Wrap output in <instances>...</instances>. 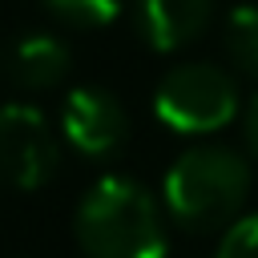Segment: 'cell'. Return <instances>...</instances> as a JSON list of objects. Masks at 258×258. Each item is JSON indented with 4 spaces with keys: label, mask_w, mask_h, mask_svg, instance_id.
<instances>
[{
    "label": "cell",
    "mask_w": 258,
    "mask_h": 258,
    "mask_svg": "<svg viewBox=\"0 0 258 258\" xmlns=\"http://www.w3.org/2000/svg\"><path fill=\"white\" fill-rule=\"evenodd\" d=\"M60 133L85 157H105V153H117L125 145V137H129V113H125V105L109 89L81 85L60 105Z\"/></svg>",
    "instance_id": "5b68a950"
},
{
    "label": "cell",
    "mask_w": 258,
    "mask_h": 258,
    "mask_svg": "<svg viewBox=\"0 0 258 258\" xmlns=\"http://www.w3.org/2000/svg\"><path fill=\"white\" fill-rule=\"evenodd\" d=\"M56 137L40 109L0 105V185L40 189L56 169Z\"/></svg>",
    "instance_id": "277c9868"
},
{
    "label": "cell",
    "mask_w": 258,
    "mask_h": 258,
    "mask_svg": "<svg viewBox=\"0 0 258 258\" xmlns=\"http://www.w3.org/2000/svg\"><path fill=\"white\" fill-rule=\"evenodd\" d=\"M64 73H69V44L52 32H32L16 40L8 52V77L28 93L52 89Z\"/></svg>",
    "instance_id": "52a82bcc"
},
{
    "label": "cell",
    "mask_w": 258,
    "mask_h": 258,
    "mask_svg": "<svg viewBox=\"0 0 258 258\" xmlns=\"http://www.w3.org/2000/svg\"><path fill=\"white\" fill-rule=\"evenodd\" d=\"M250 165L230 145H194L165 173V214L181 230H218L242 214Z\"/></svg>",
    "instance_id": "7a4b0ae2"
},
{
    "label": "cell",
    "mask_w": 258,
    "mask_h": 258,
    "mask_svg": "<svg viewBox=\"0 0 258 258\" xmlns=\"http://www.w3.org/2000/svg\"><path fill=\"white\" fill-rule=\"evenodd\" d=\"M226 56L258 81V8H234L226 20Z\"/></svg>",
    "instance_id": "ba28073f"
},
{
    "label": "cell",
    "mask_w": 258,
    "mask_h": 258,
    "mask_svg": "<svg viewBox=\"0 0 258 258\" xmlns=\"http://www.w3.org/2000/svg\"><path fill=\"white\" fill-rule=\"evenodd\" d=\"M242 129H246V149H250V157H258V93H254V97H250V105H246Z\"/></svg>",
    "instance_id": "8fae6325"
},
{
    "label": "cell",
    "mask_w": 258,
    "mask_h": 258,
    "mask_svg": "<svg viewBox=\"0 0 258 258\" xmlns=\"http://www.w3.org/2000/svg\"><path fill=\"white\" fill-rule=\"evenodd\" d=\"M153 113L173 133H214L238 113V85L226 69L194 60L161 77L153 93Z\"/></svg>",
    "instance_id": "3957f363"
},
{
    "label": "cell",
    "mask_w": 258,
    "mask_h": 258,
    "mask_svg": "<svg viewBox=\"0 0 258 258\" xmlns=\"http://www.w3.org/2000/svg\"><path fill=\"white\" fill-rule=\"evenodd\" d=\"M214 0H137V28L157 52L198 40L210 24Z\"/></svg>",
    "instance_id": "8992f818"
},
{
    "label": "cell",
    "mask_w": 258,
    "mask_h": 258,
    "mask_svg": "<svg viewBox=\"0 0 258 258\" xmlns=\"http://www.w3.org/2000/svg\"><path fill=\"white\" fill-rule=\"evenodd\" d=\"M214 258H258V214H242L226 226Z\"/></svg>",
    "instance_id": "30bf717a"
},
{
    "label": "cell",
    "mask_w": 258,
    "mask_h": 258,
    "mask_svg": "<svg viewBox=\"0 0 258 258\" xmlns=\"http://www.w3.org/2000/svg\"><path fill=\"white\" fill-rule=\"evenodd\" d=\"M40 4L73 28H101L121 12V0H40Z\"/></svg>",
    "instance_id": "9c48e42d"
},
{
    "label": "cell",
    "mask_w": 258,
    "mask_h": 258,
    "mask_svg": "<svg viewBox=\"0 0 258 258\" xmlns=\"http://www.w3.org/2000/svg\"><path fill=\"white\" fill-rule=\"evenodd\" d=\"M85 258H165V214L133 177H101L77 206Z\"/></svg>",
    "instance_id": "6da1fadb"
}]
</instances>
